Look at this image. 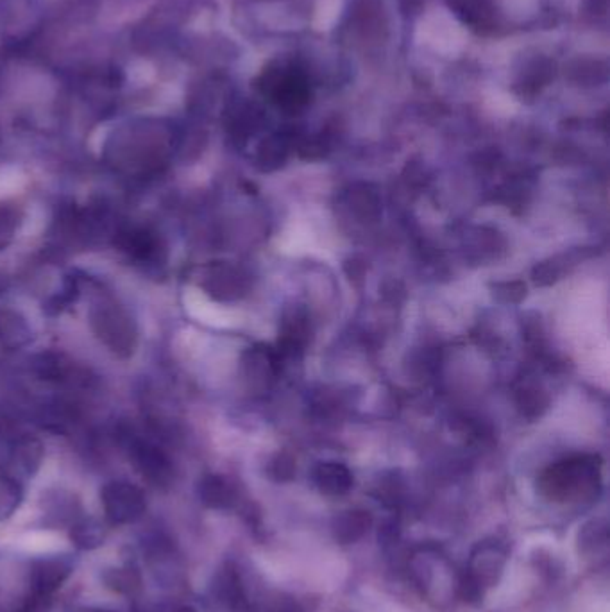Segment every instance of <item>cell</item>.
<instances>
[{
	"mask_svg": "<svg viewBox=\"0 0 610 612\" xmlns=\"http://www.w3.org/2000/svg\"><path fill=\"white\" fill-rule=\"evenodd\" d=\"M119 244L124 251H128L129 255L140 258V260H151L158 253L160 240L154 237L151 231L140 228V230L122 233Z\"/></svg>",
	"mask_w": 610,
	"mask_h": 612,
	"instance_id": "277c9868",
	"label": "cell"
},
{
	"mask_svg": "<svg viewBox=\"0 0 610 612\" xmlns=\"http://www.w3.org/2000/svg\"><path fill=\"white\" fill-rule=\"evenodd\" d=\"M133 459H135L138 469L154 484H165L169 480V462L160 450L140 442L138 446L133 448Z\"/></svg>",
	"mask_w": 610,
	"mask_h": 612,
	"instance_id": "7a4b0ae2",
	"label": "cell"
},
{
	"mask_svg": "<svg viewBox=\"0 0 610 612\" xmlns=\"http://www.w3.org/2000/svg\"><path fill=\"white\" fill-rule=\"evenodd\" d=\"M102 503L111 523H128L138 518L145 509L144 494L135 485L113 482L102 491Z\"/></svg>",
	"mask_w": 610,
	"mask_h": 612,
	"instance_id": "6da1fadb",
	"label": "cell"
},
{
	"mask_svg": "<svg viewBox=\"0 0 610 612\" xmlns=\"http://www.w3.org/2000/svg\"><path fill=\"white\" fill-rule=\"evenodd\" d=\"M584 253L585 249H578V251H571L569 255L566 253V255L555 256L550 262L537 265L534 271L535 283L551 285L553 281L560 280L571 265H577L580 260H584Z\"/></svg>",
	"mask_w": 610,
	"mask_h": 612,
	"instance_id": "3957f363",
	"label": "cell"
},
{
	"mask_svg": "<svg viewBox=\"0 0 610 612\" xmlns=\"http://www.w3.org/2000/svg\"><path fill=\"white\" fill-rule=\"evenodd\" d=\"M67 573L68 568L63 562H45L38 570L36 586L40 587L42 593H51L52 589L60 586Z\"/></svg>",
	"mask_w": 610,
	"mask_h": 612,
	"instance_id": "5b68a950",
	"label": "cell"
},
{
	"mask_svg": "<svg viewBox=\"0 0 610 612\" xmlns=\"http://www.w3.org/2000/svg\"><path fill=\"white\" fill-rule=\"evenodd\" d=\"M496 296L501 299V301H505V303H517V301H521V299L525 298L526 289L523 283H519V281H512V283H500V285H496Z\"/></svg>",
	"mask_w": 610,
	"mask_h": 612,
	"instance_id": "52a82bcc",
	"label": "cell"
},
{
	"mask_svg": "<svg viewBox=\"0 0 610 612\" xmlns=\"http://www.w3.org/2000/svg\"><path fill=\"white\" fill-rule=\"evenodd\" d=\"M17 212L11 208H0V247L6 246L17 230Z\"/></svg>",
	"mask_w": 610,
	"mask_h": 612,
	"instance_id": "8992f818",
	"label": "cell"
}]
</instances>
